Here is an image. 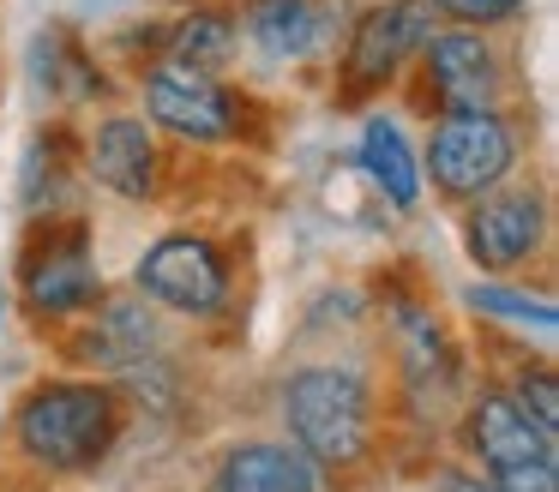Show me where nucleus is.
<instances>
[{"label":"nucleus","mask_w":559,"mask_h":492,"mask_svg":"<svg viewBox=\"0 0 559 492\" xmlns=\"http://www.w3.org/2000/svg\"><path fill=\"white\" fill-rule=\"evenodd\" d=\"M13 439L49 475H79V468L103 463L121 439V396L109 384L91 379H55L19 403Z\"/></svg>","instance_id":"f257e3e1"},{"label":"nucleus","mask_w":559,"mask_h":492,"mask_svg":"<svg viewBox=\"0 0 559 492\" xmlns=\"http://www.w3.org/2000/svg\"><path fill=\"white\" fill-rule=\"evenodd\" d=\"M283 427L295 451H307L325 468H349L367 456L373 439V396L361 372L349 367H301L283 384Z\"/></svg>","instance_id":"f03ea898"},{"label":"nucleus","mask_w":559,"mask_h":492,"mask_svg":"<svg viewBox=\"0 0 559 492\" xmlns=\"http://www.w3.org/2000/svg\"><path fill=\"white\" fill-rule=\"evenodd\" d=\"M518 163L511 127L481 108V115H445L427 139V175L445 199H487Z\"/></svg>","instance_id":"7ed1b4c3"},{"label":"nucleus","mask_w":559,"mask_h":492,"mask_svg":"<svg viewBox=\"0 0 559 492\" xmlns=\"http://www.w3.org/2000/svg\"><path fill=\"white\" fill-rule=\"evenodd\" d=\"M145 127H163L175 139L193 144H217L241 127V96L217 79V72H199L187 60L163 55L157 67L145 72Z\"/></svg>","instance_id":"20e7f679"},{"label":"nucleus","mask_w":559,"mask_h":492,"mask_svg":"<svg viewBox=\"0 0 559 492\" xmlns=\"http://www.w3.org/2000/svg\"><path fill=\"white\" fill-rule=\"evenodd\" d=\"M133 283L145 288V300L187 319H211L229 300V264L211 240L199 235H163L145 259L133 264Z\"/></svg>","instance_id":"39448f33"},{"label":"nucleus","mask_w":559,"mask_h":492,"mask_svg":"<svg viewBox=\"0 0 559 492\" xmlns=\"http://www.w3.org/2000/svg\"><path fill=\"white\" fill-rule=\"evenodd\" d=\"M433 36V7L427 0H385V7L361 12L355 19V36H349V96L361 91H379L385 79H397V67L415 55V48Z\"/></svg>","instance_id":"423d86ee"},{"label":"nucleus","mask_w":559,"mask_h":492,"mask_svg":"<svg viewBox=\"0 0 559 492\" xmlns=\"http://www.w3.org/2000/svg\"><path fill=\"white\" fill-rule=\"evenodd\" d=\"M421 60H427L421 67L427 72V96L439 103V115H481V108H493L499 60H493V48H487L475 31L427 36Z\"/></svg>","instance_id":"0eeeda50"},{"label":"nucleus","mask_w":559,"mask_h":492,"mask_svg":"<svg viewBox=\"0 0 559 492\" xmlns=\"http://www.w3.org/2000/svg\"><path fill=\"white\" fill-rule=\"evenodd\" d=\"M103 295V271L91 259L85 223H73L67 235H49V252L25 264V300L37 312H85Z\"/></svg>","instance_id":"6e6552de"},{"label":"nucleus","mask_w":559,"mask_h":492,"mask_svg":"<svg viewBox=\"0 0 559 492\" xmlns=\"http://www.w3.org/2000/svg\"><path fill=\"white\" fill-rule=\"evenodd\" d=\"M542 228H547V204L535 192H493V199H475L469 252L481 271H518L542 247Z\"/></svg>","instance_id":"1a4fd4ad"},{"label":"nucleus","mask_w":559,"mask_h":492,"mask_svg":"<svg viewBox=\"0 0 559 492\" xmlns=\"http://www.w3.org/2000/svg\"><path fill=\"white\" fill-rule=\"evenodd\" d=\"M469 451L481 456L487 475H506V468H523V463H559L554 432L535 427L506 391H487L481 403L469 408Z\"/></svg>","instance_id":"9d476101"},{"label":"nucleus","mask_w":559,"mask_h":492,"mask_svg":"<svg viewBox=\"0 0 559 492\" xmlns=\"http://www.w3.org/2000/svg\"><path fill=\"white\" fill-rule=\"evenodd\" d=\"M85 163L109 192H121V199H151V192H157L163 151H157V132L139 115H109L97 127V139H91Z\"/></svg>","instance_id":"9b49d317"},{"label":"nucleus","mask_w":559,"mask_h":492,"mask_svg":"<svg viewBox=\"0 0 559 492\" xmlns=\"http://www.w3.org/2000/svg\"><path fill=\"white\" fill-rule=\"evenodd\" d=\"M211 492H331V468L295 444H235Z\"/></svg>","instance_id":"f8f14e48"},{"label":"nucleus","mask_w":559,"mask_h":492,"mask_svg":"<svg viewBox=\"0 0 559 492\" xmlns=\"http://www.w3.org/2000/svg\"><path fill=\"white\" fill-rule=\"evenodd\" d=\"M361 168H367V180H373L379 192H385L397 211H415V199H421V163H415V151H409V139H403V127L391 115H373L361 127Z\"/></svg>","instance_id":"ddd939ff"},{"label":"nucleus","mask_w":559,"mask_h":492,"mask_svg":"<svg viewBox=\"0 0 559 492\" xmlns=\"http://www.w3.org/2000/svg\"><path fill=\"white\" fill-rule=\"evenodd\" d=\"M247 36L271 60H307L319 48V7L313 0H253L247 7Z\"/></svg>","instance_id":"4468645a"},{"label":"nucleus","mask_w":559,"mask_h":492,"mask_svg":"<svg viewBox=\"0 0 559 492\" xmlns=\"http://www.w3.org/2000/svg\"><path fill=\"white\" fill-rule=\"evenodd\" d=\"M229 48H235V24L223 12H187L169 31V60H187L199 72H217L229 60Z\"/></svg>","instance_id":"2eb2a0df"},{"label":"nucleus","mask_w":559,"mask_h":492,"mask_svg":"<svg viewBox=\"0 0 559 492\" xmlns=\"http://www.w3.org/2000/svg\"><path fill=\"white\" fill-rule=\"evenodd\" d=\"M463 300H469L481 319H511V324H523V331L535 324L542 336H554V324H559V312L547 307L542 295H518V288H499V283H475Z\"/></svg>","instance_id":"dca6fc26"},{"label":"nucleus","mask_w":559,"mask_h":492,"mask_svg":"<svg viewBox=\"0 0 559 492\" xmlns=\"http://www.w3.org/2000/svg\"><path fill=\"white\" fill-rule=\"evenodd\" d=\"M511 403H518L523 415L535 420V427L559 432V384H554V372H547V367L518 372V391H511Z\"/></svg>","instance_id":"f3484780"},{"label":"nucleus","mask_w":559,"mask_h":492,"mask_svg":"<svg viewBox=\"0 0 559 492\" xmlns=\"http://www.w3.org/2000/svg\"><path fill=\"white\" fill-rule=\"evenodd\" d=\"M427 7H439L445 19H463V24H506L523 12V0H427Z\"/></svg>","instance_id":"a211bd4d"},{"label":"nucleus","mask_w":559,"mask_h":492,"mask_svg":"<svg viewBox=\"0 0 559 492\" xmlns=\"http://www.w3.org/2000/svg\"><path fill=\"white\" fill-rule=\"evenodd\" d=\"M493 492H559V475L554 463H523V468L493 475Z\"/></svg>","instance_id":"6ab92c4d"},{"label":"nucleus","mask_w":559,"mask_h":492,"mask_svg":"<svg viewBox=\"0 0 559 492\" xmlns=\"http://www.w3.org/2000/svg\"><path fill=\"white\" fill-rule=\"evenodd\" d=\"M439 492H493V487H481V480H445Z\"/></svg>","instance_id":"aec40b11"}]
</instances>
